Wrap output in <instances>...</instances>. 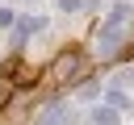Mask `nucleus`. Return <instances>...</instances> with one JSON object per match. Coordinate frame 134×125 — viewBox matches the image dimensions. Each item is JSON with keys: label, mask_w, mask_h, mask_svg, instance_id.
I'll return each instance as SVG.
<instances>
[{"label": "nucleus", "mask_w": 134, "mask_h": 125, "mask_svg": "<svg viewBox=\"0 0 134 125\" xmlns=\"http://www.w3.org/2000/svg\"><path fill=\"white\" fill-rule=\"evenodd\" d=\"M71 121H75V117H71L67 104H50V108L38 117V125H71Z\"/></svg>", "instance_id": "nucleus-1"}, {"label": "nucleus", "mask_w": 134, "mask_h": 125, "mask_svg": "<svg viewBox=\"0 0 134 125\" xmlns=\"http://www.w3.org/2000/svg\"><path fill=\"white\" fill-rule=\"evenodd\" d=\"M75 67H80V50H67V54H59V63L50 67V75H59V79H63V75H71Z\"/></svg>", "instance_id": "nucleus-2"}, {"label": "nucleus", "mask_w": 134, "mask_h": 125, "mask_svg": "<svg viewBox=\"0 0 134 125\" xmlns=\"http://www.w3.org/2000/svg\"><path fill=\"white\" fill-rule=\"evenodd\" d=\"M96 121H100V125H113L117 117H113V108H96Z\"/></svg>", "instance_id": "nucleus-3"}]
</instances>
